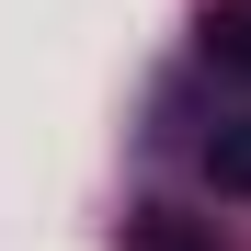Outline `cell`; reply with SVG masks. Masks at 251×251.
Segmentation results:
<instances>
[{
    "label": "cell",
    "mask_w": 251,
    "mask_h": 251,
    "mask_svg": "<svg viewBox=\"0 0 251 251\" xmlns=\"http://www.w3.org/2000/svg\"><path fill=\"white\" fill-rule=\"evenodd\" d=\"M194 46L217 57V69H240V80H251V0H205V34H194Z\"/></svg>",
    "instance_id": "6da1fadb"
},
{
    "label": "cell",
    "mask_w": 251,
    "mask_h": 251,
    "mask_svg": "<svg viewBox=\"0 0 251 251\" xmlns=\"http://www.w3.org/2000/svg\"><path fill=\"white\" fill-rule=\"evenodd\" d=\"M205 183H217V194H251V114L205 137Z\"/></svg>",
    "instance_id": "7a4b0ae2"
}]
</instances>
